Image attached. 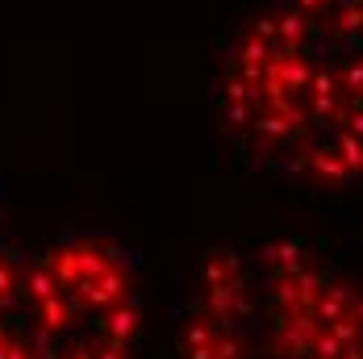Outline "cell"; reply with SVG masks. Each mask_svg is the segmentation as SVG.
I'll return each instance as SVG.
<instances>
[{
  "label": "cell",
  "instance_id": "obj_1",
  "mask_svg": "<svg viewBox=\"0 0 363 359\" xmlns=\"http://www.w3.org/2000/svg\"><path fill=\"white\" fill-rule=\"evenodd\" d=\"M218 121L263 176L359 184L363 0H263L221 55Z\"/></svg>",
  "mask_w": 363,
  "mask_h": 359
},
{
  "label": "cell",
  "instance_id": "obj_2",
  "mask_svg": "<svg viewBox=\"0 0 363 359\" xmlns=\"http://www.w3.org/2000/svg\"><path fill=\"white\" fill-rule=\"evenodd\" d=\"M13 309L42 359H138V263L109 234L72 230L30 255Z\"/></svg>",
  "mask_w": 363,
  "mask_h": 359
},
{
  "label": "cell",
  "instance_id": "obj_3",
  "mask_svg": "<svg viewBox=\"0 0 363 359\" xmlns=\"http://www.w3.org/2000/svg\"><path fill=\"white\" fill-rule=\"evenodd\" d=\"M259 322L276 359H363V285L305 243L259 259Z\"/></svg>",
  "mask_w": 363,
  "mask_h": 359
},
{
  "label": "cell",
  "instance_id": "obj_4",
  "mask_svg": "<svg viewBox=\"0 0 363 359\" xmlns=\"http://www.w3.org/2000/svg\"><path fill=\"white\" fill-rule=\"evenodd\" d=\"M259 326V276L230 251H209L180 318V359H247Z\"/></svg>",
  "mask_w": 363,
  "mask_h": 359
},
{
  "label": "cell",
  "instance_id": "obj_5",
  "mask_svg": "<svg viewBox=\"0 0 363 359\" xmlns=\"http://www.w3.org/2000/svg\"><path fill=\"white\" fill-rule=\"evenodd\" d=\"M26 263H30V255L21 251V247L4 234V226H0V314H9V309L17 305L21 285H26Z\"/></svg>",
  "mask_w": 363,
  "mask_h": 359
},
{
  "label": "cell",
  "instance_id": "obj_6",
  "mask_svg": "<svg viewBox=\"0 0 363 359\" xmlns=\"http://www.w3.org/2000/svg\"><path fill=\"white\" fill-rule=\"evenodd\" d=\"M0 359H42L38 347L30 343V334H26L21 318H17V309L0 314Z\"/></svg>",
  "mask_w": 363,
  "mask_h": 359
}]
</instances>
